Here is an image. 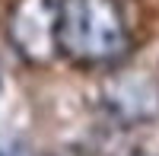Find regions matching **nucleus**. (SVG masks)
<instances>
[{
    "mask_svg": "<svg viewBox=\"0 0 159 156\" xmlns=\"http://www.w3.org/2000/svg\"><path fill=\"white\" fill-rule=\"evenodd\" d=\"M57 51L73 64H111L127 51L118 0H57Z\"/></svg>",
    "mask_w": 159,
    "mask_h": 156,
    "instance_id": "obj_1",
    "label": "nucleus"
},
{
    "mask_svg": "<svg viewBox=\"0 0 159 156\" xmlns=\"http://www.w3.org/2000/svg\"><path fill=\"white\" fill-rule=\"evenodd\" d=\"M7 29L25 61L48 64L57 54V0H19Z\"/></svg>",
    "mask_w": 159,
    "mask_h": 156,
    "instance_id": "obj_2",
    "label": "nucleus"
},
{
    "mask_svg": "<svg viewBox=\"0 0 159 156\" xmlns=\"http://www.w3.org/2000/svg\"><path fill=\"white\" fill-rule=\"evenodd\" d=\"M108 102L124 118H150L159 112V86L147 76H121L111 83Z\"/></svg>",
    "mask_w": 159,
    "mask_h": 156,
    "instance_id": "obj_3",
    "label": "nucleus"
},
{
    "mask_svg": "<svg viewBox=\"0 0 159 156\" xmlns=\"http://www.w3.org/2000/svg\"><path fill=\"white\" fill-rule=\"evenodd\" d=\"M0 156H10V153H7V150H0Z\"/></svg>",
    "mask_w": 159,
    "mask_h": 156,
    "instance_id": "obj_4",
    "label": "nucleus"
}]
</instances>
